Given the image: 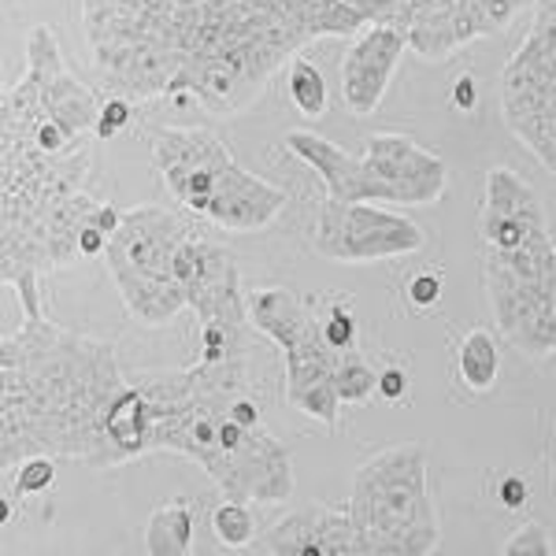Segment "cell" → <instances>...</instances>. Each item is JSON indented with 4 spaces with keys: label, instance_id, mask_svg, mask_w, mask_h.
Instances as JSON below:
<instances>
[{
    "label": "cell",
    "instance_id": "6da1fadb",
    "mask_svg": "<svg viewBox=\"0 0 556 556\" xmlns=\"http://www.w3.org/2000/svg\"><path fill=\"white\" fill-rule=\"evenodd\" d=\"M127 386L115 345L49 316L23 319L0 342V471L49 453L89 468H119L104 416Z\"/></svg>",
    "mask_w": 556,
    "mask_h": 556
},
{
    "label": "cell",
    "instance_id": "7a4b0ae2",
    "mask_svg": "<svg viewBox=\"0 0 556 556\" xmlns=\"http://www.w3.org/2000/svg\"><path fill=\"white\" fill-rule=\"evenodd\" d=\"M412 0H208L167 97L238 115L308 41L356 38L371 23H408Z\"/></svg>",
    "mask_w": 556,
    "mask_h": 556
},
{
    "label": "cell",
    "instance_id": "3957f363",
    "mask_svg": "<svg viewBox=\"0 0 556 556\" xmlns=\"http://www.w3.org/2000/svg\"><path fill=\"white\" fill-rule=\"evenodd\" d=\"M208 0H83V34L108 93L167 97Z\"/></svg>",
    "mask_w": 556,
    "mask_h": 556
},
{
    "label": "cell",
    "instance_id": "277c9868",
    "mask_svg": "<svg viewBox=\"0 0 556 556\" xmlns=\"http://www.w3.org/2000/svg\"><path fill=\"white\" fill-rule=\"evenodd\" d=\"M361 556H424L442 542L424 445H390L361 464L349 493Z\"/></svg>",
    "mask_w": 556,
    "mask_h": 556
},
{
    "label": "cell",
    "instance_id": "5b68a950",
    "mask_svg": "<svg viewBox=\"0 0 556 556\" xmlns=\"http://www.w3.org/2000/svg\"><path fill=\"white\" fill-rule=\"evenodd\" d=\"M201 215L172 212L160 204L123 212V223L108 238V275L123 304L141 327H167L178 312L190 308L186 290L175 278V253L193 230H201Z\"/></svg>",
    "mask_w": 556,
    "mask_h": 556
},
{
    "label": "cell",
    "instance_id": "8992f818",
    "mask_svg": "<svg viewBox=\"0 0 556 556\" xmlns=\"http://www.w3.org/2000/svg\"><path fill=\"white\" fill-rule=\"evenodd\" d=\"M427 245L416 219L379 208V201H338L323 197L312 249L338 264H371V260L412 256Z\"/></svg>",
    "mask_w": 556,
    "mask_h": 556
},
{
    "label": "cell",
    "instance_id": "52a82bcc",
    "mask_svg": "<svg viewBox=\"0 0 556 556\" xmlns=\"http://www.w3.org/2000/svg\"><path fill=\"white\" fill-rule=\"evenodd\" d=\"M501 112L519 146L556 172V49L527 34L501 75Z\"/></svg>",
    "mask_w": 556,
    "mask_h": 556
},
{
    "label": "cell",
    "instance_id": "ba28073f",
    "mask_svg": "<svg viewBox=\"0 0 556 556\" xmlns=\"http://www.w3.org/2000/svg\"><path fill=\"white\" fill-rule=\"evenodd\" d=\"M175 278L186 290V304L201 327L249 330V304L241 290L238 264L227 245H219L208 230H193L175 253Z\"/></svg>",
    "mask_w": 556,
    "mask_h": 556
},
{
    "label": "cell",
    "instance_id": "9c48e42d",
    "mask_svg": "<svg viewBox=\"0 0 556 556\" xmlns=\"http://www.w3.org/2000/svg\"><path fill=\"white\" fill-rule=\"evenodd\" d=\"M149 156L175 201L201 219L219 186V175L235 164V152L212 130H156L149 141Z\"/></svg>",
    "mask_w": 556,
    "mask_h": 556
},
{
    "label": "cell",
    "instance_id": "30bf717a",
    "mask_svg": "<svg viewBox=\"0 0 556 556\" xmlns=\"http://www.w3.org/2000/svg\"><path fill=\"white\" fill-rule=\"evenodd\" d=\"M20 83L30 89L45 112L56 123H64L71 134L97 130L101 97L67 67L52 26H45V23L30 26V34H26V71Z\"/></svg>",
    "mask_w": 556,
    "mask_h": 556
},
{
    "label": "cell",
    "instance_id": "8fae6325",
    "mask_svg": "<svg viewBox=\"0 0 556 556\" xmlns=\"http://www.w3.org/2000/svg\"><path fill=\"white\" fill-rule=\"evenodd\" d=\"M364 160L375 178L386 186L390 204L424 208V204H434L445 193V178H450L445 160L416 146L408 134H371L364 141Z\"/></svg>",
    "mask_w": 556,
    "mask_h": 556
},
{
    "label": "cell",
    "instance_id": "7c38bea8",
    "mask_svg": "<svg viewBox=\"0 0 556 556\" xmlns=\"http://www.w3.org/2000/svg\"><path fill=\"white\" fill-rule=\"evenodd\" d=\"M405 52L408 30L397 23H371L349 41L342 67H338V89H342V104L349 112L371 115L382 104Z\"/></svg>",
    "mask_w": 556,
    "mask_h": 556
},
{
    "label": "cell",
    "instance_id": "4fadbf2b",
    "mask_svg": "<svg viewBox=\"0 0 556 556\" xmlns=\"http://www.w3.org/2000/svg\"><path fill=\"white\" fill-rule=\"evenodd\" d=\"M338 353L334 345L323 334V323L316 319V327L308 334H301L290 349H282V371H286V405L304 412L308 419H319L323 427L338 424Z\"/></svg>",
    "mask_w": 556,
    "mask_h": 556
},
{
    "label": "cell",
    "instance_id": "5bb4252c",
    "mask_svg": "<svg viewBox=\"0 0 556 556\" xmlns=\"http://www.w3.org/2000/svg\"><path fill=\"white\" fill-rule=\"evenodd\" d=\"M549 235L545 227V208L538 201L527 178H519L513 167H493L486 175V197L479 212V238L482 249H519L527 241Z\"/></svg>",
    "mask_w": 556,
    "mask_h": 556
},
{
    "label": "cell",
    "instance_id": "9a60e30c",
    "mask_svg": "<svg viewBox=\"0 0 556 556\" xmlns=\"http://www.w3.org/2000/svg\"><path fill=\"white\" fill-rule=\"evenodd\" d=\"M253 549L271 556H361V542L349 505H304L260 534Z\"/></svg>",
    "mask_w": 556,
    "mask_h": 556
},
{
    "label": "cell",
    "instance_id": "2e32d148",
    "mask_svg": "<svg viewBox=\"0 0 556 556\" xmlns=\"http://www.w3.org/2000/svg\"><path fill=\"white\" fill-rule=\"evenodd\" d=\"M282 146L323 178L327 197H338V201H382V204H390V193H386V186L375 178L371 167H367V160L345 152L342 146H334V141L323 138V134L290 130L282 138Z\"/></svg>",
    "mask_w": 556,
    "mask_h": 556
},
{
    "label": "cell",
    "instance_id": "e0dca14e",
    "mask_svg": "<svg viewBox=\"0 0 556 556\" xmlns=\"http://www.w3.org/2000/svg\"><path fill=\"white\" fill-rule=\"evenodd\" d=\"M282 208L286 193L267 182V178L245 172L235 160L219 175V186H215L204 219L219 230H230V235H249V230H264L267 223H275Z\"/></svg>",
    "mask_w": 556,
    "mask_h": 556
},
{
    "label": "cell",
    "instance_id": "ac0fdd59",
    "mask_svg": "<svg viewBox=\"0 0 556 556\" xmlns=\"http://www.w3.org/2000/svg\"><path fill=\"white\" fill-rule=\"evenodd\" d=\"M479 20L471 0H412L408 8V49L419 60L442 64L464 45L479 41Z\"/></svg>",
    "mask_w": 556,
    "mask_h": 556
},
{
    "label": "cell",
    "instance_id": "d6986e66",
    "mask_svg": "<svg viewBox=\"0 0 556 556\" xmlns=\"http://www.w3.org/2000/svg\"><path fill=\"white\" fill-rule=\"evenodd\" d=\"M249 304V323H253L256 334H264L267 342L282 349H290L301 334H308L316 327L319 312L312 301H301L293 290L286 286H256V290L245 293Z\"/></svg>",
    "mask_w": 556,
    "mask_h": 556
},
{
    "label": "cell",
    "instance_id": "ffe728a7",
    "mask_svg": "<svg viewBox=\"0 0 556 556\" xmlns=\"http://www.w3.org/2000/svg\"><path fill=\"white\" fill-rule=\"evenodd\" d=\"M104 430L119 464H130L138 456L152 453V405L138 382H127L115 393L112 408L104 416Z\"/></svg>",
    "mask_w": 556,
    "mask_h": 556
},
{
    "label": "cell",
    "instance_id": "44dd1931",
    "mask_svg": "<svg viewBox=\"0 0 556 556\" xmlns=\"http://www.w3.org/2000/svg\"><path fill=\"white\" fill-rule=\"evenodd\" d=\"M193 549V505L186 497H172L152 508L146 523V553L182 556Z\"/></svg>",
    "mask_w": 556,
    "mask_h": 556
},
{
    "label": "cell",
    "instance_id": "7402d4cb",
    "mask_svg": "<svg viewBox=\"0 0 556 556\" xmlns=\"http://www.w3.org/2000/svg\"><path fill=\"white\" fill-rule=\"evenodd\" d=\"M497 338H493L490 327H475L464 334L460 349H456V375L468 386L471 393H486L493 382H497Z\"/></svg>",
    "mask_w": 556,
    "mask_h": 556
},
{
    "label": "cell",
    "instance_id": "603a6c76",
    "mask_svg": "<svg viewBox=\"0 0 556 556\" xmlns=\"http://www.w3.org/2000/svg\"><path fill=\"white\" fill-rule=\"evenodd\" d=\"M286 89H290V101L293 108L304 115V119H319L323 112H327V78H323V71L316 64H308V60L293 56L290 67H286Z\"/></svg>",
    "mask_w": 556,
    "mask_h": 556
},
{
    "label": "cell",
    "instance_id": "cb8c5ba5",
    "mask_svg": "<svg viewBox=\"0 0 556 556\" xmlns=\"http://www.w3.org/2000/svg\"><path fill=\"white\" fill-rule=\"evenodd\" d=\"M212 531L219 538L227 549H245V545L256 542V519H253V508L249 501H219L212 508Z\"/></svg>",
    "mask_w": 556,
    "mask_h": 556
},
{
    "label": "cell",
    "instance_id": "d4e9b609",
    "mask_svg": "<svg viewBox=\"0 0 556 556\" xmlns=\"http://www.w3.org/2000/svg\"><path fill=\"white\" fill-rule=\"evenodd\" d=\"M338 397H342V405H364V401H371V393L379 390V375H375V367L367 364V356L361 349H345L342 361H338Z\"/></svg>",
    "mask_w": 556,
    "mask_h": 556
},
{
    "label": "cell",
    "instance_id": "484cf974",
    "mask_svg": "<svg viewBox=\"0 0 556 556\" xmlns=\"http://www.w3.org/2000/svg\"><path fill=\"white\" fill-rule=\"evenodd\" d=\"M52 482H56V456H49V453L23 456V460L4 475V490H15L20 497L49 493Z\"/></svg>",
    "mask_w": 556,
    "mask_h": 556
},
{
    "label": "cell",
    "instance_id": "4316f807",
    "mask_svg": "<svg viewBox=\"0 0 556 556\" xmlns=\"http://www.w3.org/2000/svg\"><path fill=\"white\" fill-rule=\"evenodd\" d=\"M471 8H475V20H479L482 38H497V34H505L513 26L523 0H471Z\"/></svg>",
    "mask_w": 556,
    "mask_h": 556
},
{
    "label": "cell",
    "instance_id": "83f0119b",
    "mask_svg": "<svg viewBox=\"0 0 556 556\" xmlns=\"http://www.w3.org/2000/svg\"><path fill=\"white\" fill-rule=\"evenodd\" d=\"M134 123V104L130 97H119V93H108L101 101V115H97V141H112L119 138Z\"/></svg>",
    "mask_w": 556,
    "mask_h": 556
},
{
    "label": "cell",
    "instance_id": "f1b7e54d",
    "mask_svg": "<svg viewBox=\"0 0 556 556\" xmlns=\"http://www.w3.org/2000/svg\"><path fill=\"white\" fill-rule=\"evenodd\" d=\"M319 323H323V334H327V342L334 345L338 353L356 349V319H353V312H349L345 304H330V308L319 316Z\"/></svg>",
    "mask_w": 556,
    "mask_h": 556
},
{
    "label": "cell",
    "instance_id": "f546056e",
    "mask_svg": "<svg viewBox=\"0 0 556 556\" xmlns=\"http://www.w3.org/2000/svg\"><path fill=\"white\" fill-rule=\"evenodd\" d=\"M501 553L505 556H549L553 553V538L545 531L542 523H523L519 531L508 538L505 545H501Z\"/></svg>",
    "mask_w": 556,
    "mask_h": 556
},
{
    "label": "cell",
    "instance_id": "4dcf8cb0",
    "mask_svg": "<svg viewBox=\"0 0 556 556\" xmlns=\"http://www.w3.org/2000/svg\"><path fill=\"white\" fill-rule=\"evenodd\" d=\"M442 290H445V286H442V275H438V271H430V267H427V271H416V275H412L408 278V304H412V308H419V312H430V308H438V301H442Z\"/></svg>",
    "mask_w": 556,
    "mask_h": 556
},
{
    "label": "cell",
    "instance_id": "1f68e13d",
    "mask_svg": "<svg viewBox=\"0 0 556 556\" xmlns=\"http://www.w3.org/2000/svg\"><path fill=\"white\" fill-rule=\"evenodd\" d=\"M497 505L508 508V513H523L531 505V482L523 475H505L497 482Z\"/></svg>",
    "mask_w": 556,
    "mask_h": 556
},
{
    "label": "cell",
    "instance_id": "d6a6232c",
    "mask_svg": "<svg viewBox=\"0 0 556 556\" xmlns=\"http://www.w3.org/2000/svg\"><path fill=\"white\" fill-rule=\"evenodd\" d=\"M379 393L382 401H390V405H397V401H405V393H408V371L405 367H397V364H390V367H382L379 371Z\"/></svg>",
    "mask_w": 556,
    "mask_h": 556
},
{
    "label": "cell",
    "instance_id": "836d02e7",
    "mask_svg": "<svg viewBox=\"0 0 556 556\" xmlns=\"http://www.w3.org/2000/svg\"><path fill=\"white\" fill-rule=\"evenodd\" d=\"M450 104L456 112H475V104H479V86H475L471 75H460L450 89Z\"/></svg>",
    "mask_w": 556,
    "mask_h": 556
},
{
    "label": "cell",
    "instance_id": "e575fe53",
    "mask_svg": "<svg viewBox=\"0 0 556 556\" xmlns=\"http://www.w3.org/2000/svg\"><path fill=\"white\" fill-rule=\"evenodd\" d=\"M78 249H83V260H97L108 253V235L97 223H86L83 227V238H78Z\"/></svg>",
    "mask_w": 556,
    "mask_h": 556
}]
</instances>
